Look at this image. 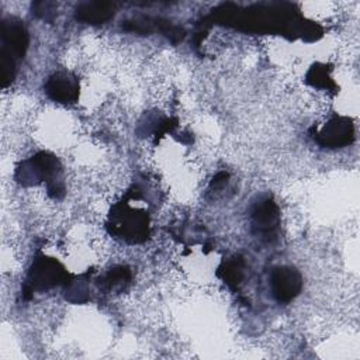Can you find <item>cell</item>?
I'll use <instances>...</instances> for the list:
<instances>
[{"label":"cell","instance_id":"cell-7","mask_svg":"<svg viewBox=\"0 0 360 360\" xmlns=\"http://www.w3.org/2000/svg\"><path fill=\"white\" fill-rule=\"evenodd\" d=\"M79 82L68 73L52 75L45 83V93L49 98L60 104H72L79 98Z\"/></svg>","mask_w":360,"mask_h":360},{"label":"cell","instance_id":"cell-10","mask_svg":"<svg viewBox=\"0 0 360 360\" xmlns=\"http://www.w3.org/2000/svg\"><path fill=\"white\" fill-rule=\"evenodd\" d=\"M217 276L232 290H238L245 276V260L242 256H232L218 267Z\"/></svg>","mask_w":360,"mask_h":360},{"label":"cell","instance_id":"cell-3","mask_svg":"<svg viewBox=\"0 0 360 360\" xmlns=\"http://www.w3.org/2000/svg\"><path fill=\"white\" fill-rule=\"evenodd\" d=\"M68 277L69 274L58 260L39 255L32 262L27 285H30L32 290L42 291L68 281Z\"/></svg>","mask_w":360,"mask_h":360},{"label":"cell","instance_id":"cell-11","mask_svg":"<svg viewBox=\"0 0 360 360\" xmlns=\"http://www.w3.org/2000/svg\"><path fill=\"white\" fill-rule=\"evenodd\" d=\"M131 281V270L127 266L112 267L103 278H100V285L108 291H121Z\"/></svg>","mask_w":360,"mask_h":360},{"label":"cell","instance_id":"cell-12","mask_svg":"<svg viewBox=\"0 0 360 360\" xmlns=\"http://www.w3.org/2000/svg\"><path fill=\"white\" fill-rule=\"evenodd\" d=\"M307 83L318 87V89H323V90H335L336 84L330 77V68H328L326 65H321V63H315L311 66V69L307 73Z\"/></svg>","mask_w":360,"mask_h":360},{"label":"cell","instance_id":"cell-4","mask_svg":"<svg viewBox=\"0 0 360 360\" xmlns=\"http://www.w3.org/2000/svg\"><path fill=\"white\" fill-rule=\"evenodd\" d=\"M270 287L273 297L278 302L285 304L300 294L302 288V278L297 269L290 266H280L271 271Z\"/></svg>","mask_w":360,"mask_h":360},{"label":"cell","instance_id":"cell-8","mask_svg":"<svg viewBox=\"0 0 360 360\" xmlns=\"http://www.w3.org/2000/svg\"><path fill=\"white\" fill-rule=\"evenodd\" d=\"M1 52L14 58H22L28 48V31L18 21H3L1 22Z\"/></svg>","mask_w":360,"mask_h":360},{"label":"cell","instance_id":"cell-14","mask_svg":"<svg viewBox=\"0 0 360 360\" xmlns=\"http://www.w3.org/2000/svg\"><path fill=\"white\" fill-rule=\"evenodd\" d=\"M228 177H229V174H228L226 172H219V173L212 179L211 186H212V187H219V186L225 184L226 180H228Z\"/></svg>","mask_w":360,"mask_h":360},{"label":"cell","instance_id":"cell-6","mask_svg":"<svg viewBox=\"0 0 360 360\" xmlns=\"http://www.w3.org/2000/svg\"><path fill=\"white\" fill-rule=\"evenodd\" d=\"M252 222L255 232L267 240H270L278 228L280 214L278 207L270 198H264L257 202L252 211Z\"/></svg>","mask_w":360,"mask_h":360},{"label":"cell","instance_id":"cell-9","mask_svg":"<svg viewBox=\"0 0 360 360\" xmlns=\"http://www.w3.org/2000/svg\"><path fill=\"white\" fill-rule=\"evenodd\" d=\"M115 6L108 1H89L77 6L76 18L86 24H103L114 15Z\"/></svg>","mask_w":360,"mask_h":360},{"label":"cell","instance_id":"cell-1","mask_svg":"<svg viewBox=\"0 0 360 360\" xmlns=\"http://www.w3.org/2000/svg\"><path fill=\"white\" fill-rule=\"evenodd\" d=\"M108 226L111 233L132 243L142 242L149 235L146 212L142 210H132L124 201L111 210Z\"/></svg>","mask_w":360,"mask_h":360},{"label":"cell","instance_id":"cell-2","mask_svg":"<svg viewBox=\"0 0 360 360\" xmlns=\"http://www.w3.org/2000/svg\"><path fill=\"white\" fill-rule=\"evenodd\" d=\"M60 172L59 160L48 153V152H39L30 158L28 160L22 162L17 167L15 179L22 186H31L37 184L39 181H48V184L55 181V176Z\"/></svg>","mask_w":360,"mask_h":360},{"label":"cell","instance_id":"cell-13","mask_svg":"<svg viewBox=\"0 0 360 360\" xmlns=\"http://www.w3.org/2000/svg\"><path fill=\"white\" fill-rule=\"evenodd\" d=\"M0 68H1V86L6 87L14 80V76H15L14 59L7 53L0 52Z\"/></svg>","mask_w":360,"mask_h":360},{"label":"cell","instance_id":"cell-5","mask_svg":"<svg viewBox=\"0 0 360 360\" xmlns=\"http://www.w3.org/2000/svg\"><path fill=\"white\" fill-rule=\"evenodd\" d=\"M316 142L325 148H342L353 142L354 127L347 117H333L316 134Z\"/></svg>","mask_w":360,"mask_h":360}]
</instances>
